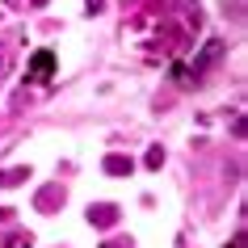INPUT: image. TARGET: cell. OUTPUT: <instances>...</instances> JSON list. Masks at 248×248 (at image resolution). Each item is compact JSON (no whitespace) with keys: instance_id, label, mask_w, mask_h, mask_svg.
<instances>
[{"instance_id":"1","label":"cell","mask_w":248,"mask_h":248,"mask_svg":"<svg viewBox=\"0 0 248 248\" xmlns=\"http://www.w3.org/2000/svg\"><path fill=\"white\" fill-rule=\"evenodd\" d=\"M51 76H55V55L51 51H34V59H30V80L46 84Z\"/></svg>"},{"instance_id":"2","label":"cell","mask_w":248,"mask_h":248,"mask_svg":"<svg viewBox=\"0 0 248 248\" xmlns=\"http://www.w3.org/2000/svg\"><path fill=\"white\" fill-rule=\"evenodd\" d=\"M89 223H93V227H114V223H118V206H109V202L89 206Z\"/></svg>"},{"instance_id":"3","label":"cell","mask_w":248,"mask_h":248,"mask_svg":"<svg viewBox=\"0 0 248 248\" xmlns=\"http://www.w3.org/2000/svg\"><path fill=\"white\" fill-rule=\"evenodd\" d=\"M101 169L109 172V177H126V172H135V160H131V156H118V152H114V156H105Z\"/></svg>"},{"instance_id":"4","label":"cell","mask_w":248,"mask_h":248,"mask_svg":"<svg viewBox=\"0 0 248 248\" xmlns=\"http://www.w3.org/2000/svg\"><path fill=\"white\" fill-rule=\"evenodd\" d=\"M30 177V169H4L0 172V189H9V185H21Z\"/></svg>"},{"instance_id":"5","label":"cell","mask_w":248,"mask_h":248,"mask_svg":"<svg viewBox=\"0 0 248 248\" xmlns=\"http://www.w3.org/2000/svg\"><path fill=\"white\" fill-rule=\"evenodd\" d=\"M55 198H63V194H59V185L42 189V194H38V210H46V215H51V210H55Z\"/></svg>"},{"instance_id":"6","label":"cell","mask_w":248,"mask_h":248,"mask_svg":"<svg viewBox=\"0 0 248 248\" xmlns=\"http://www.w3.org/2000/svg\"><path fill=\"white\" fill-rule=\"evenodd\" d=\"M4 248H30V232H13V235H4Z\"/></svg>"},{"instance_id":"7","label":"cell","mask_w":248,"mask_h":248,"mask_svg":"<svg viewBox=\"0 0 248 248\" xmlns=\"http://www.w3.org/2000/svg\"><path fill=\"white\" fill-rule=\"evenodd\" d=\"M147 169H160V164H164V152H160V147H152V152H147V160H143Z\"/></svg>"},{"instance_id":"8","label":"cell","mask_w":248,"mask_h":248,"mask_svg":"<svg viewBox=\"0 0 248 248\" xmlns=\"http://www.w3.org/2000/svg\"><path fill=\"white\" fill-rule=\"evenodd\" d=\"M101 9H105V0H89V4H84V13H89V17H93V13H101Z\"/></svg>"},{"instance_id":"9","label":"cell","mask_w":248,"mask_h":248,"mask_svg":"<svg viewBox=\"0 0 248 248\" xmlns=\"http://www.w3.org/2000/svg\"><path fill=\"white\" fill-rule=\"evenodd\" d=\"M4 67H9V51H0V80H4Z\"/></svg>"},{"instance_id":"10","label":"cell","mask_w":248,"mask_h":248,"mask_svg":"<svg viewBox=\"0 0 248 248\" xmlns=\"http://www.w3.org/2000/svg\"><path fill=\"white\" fill-rule=\"evenodd\" d=\"M227 248H248V244H244V235H235V240H232Z\"/></svg>"},{"instance_id":"11","label":"cell","mask_w":248,"mask_h":248,"mask_svg":"<svg viewBox=\"0 0 248 248\" xmlns=\"http://www.w3.org/2000/svg\"><path fill=\"white\" fill-rule=\"evenodd\" d=\"M30 4H46V0H30Z\"/></svg>"},{"instance_id":"12","label":"cell","mask_w":248,"mask_h":248,"mask_svg":"<svg viewBox=\"0 0 248 248\" xmlns=\"http://www.w3.org/2000/svg\"><path fill=\"white\" fill-rule=\"evenodd\" d=\"M105 248H122V244H105Z\"/></svg>"}]
</instances>
